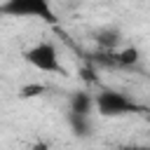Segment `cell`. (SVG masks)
Returning a JSON list of instances; mask_svg holds the SVG:
<instances>
[{
    "mask_svg": "<svg viewBox=\"0 0 150 150\" xmlns=\"http://www.w3.org/2000/svg\"><path fill=\"white\" fill-rule=\"evenodd\" d=\"M115 150H150L145 145H122V148H115Z\"/></svg>",
    "mask_w": 150,
    "mask_h": 150,
    "instance_id": "9",
    "label": "cell"
},
{
    "mask_svg": "<svg viewBox=\"0 0 150 150\" xmlns=\"http://www.w3.org/2000/svg\"><path fill=\"white\" fill-rule=\"evenodd\" d=\"M42 91H47L45 84H26L21 89V96L23 98H28V96H42Z\"/></svg>",
    "mask_w": 150,
    "mask_h": 150,
    "instance_id": "8",
    "label": "cell"
},
{
    "mask_svg": "<svg viewBox=\"0 0 150 150\" xmlns=\"http://www.w3.org/2000/svg\"><path fill=\"white\" fill-rule=\"evenodd\" d=\"M47 148H49V145H47L45 141H38V143H33V145H30V150H47Z\"/></svg>",
    "mask_w": 150,
    "mask_h": 150,
    "instance_id": "10",
    "label": "cell"
},
{
    "mask_svg": "<svg viewBox=\"0 0 150 150\" xmlns=\"http://www.w3.org/2000/svg\"><path fill=\"white\" fill-rule=\"evenodd\" d=\"M0 14L12 19H38L49 26L59 23V14L52 7V0H5L0 5Z\"/></svg>",
    "mask_w": 150,
    "mask_h": 150,
    "instance_id": "1",
    "label": "cell"
},
{
    "mask_svg": "<svg viewBox=\"0 0 150 150\" xmlns=\"http://www.w3.org/2000/svg\"><path fill=\"white\" fill-rule=\"evenodd\" d=\"M23 59L26 63H30L33 68L42 70V73H56V75H66V68L61 66V59H59V52L54 47V42L45 40V42H38L33 47H28L23 52Z\"/></svg>",
    "mask_w": 150,
    "mask_h": 150,
    "instance_id": "3",
    "label": "cell"
},
{
    "mask_svg": "<svg viewBox=\"0 0 150 150\" xmlns=\"http://www.w3.org/2000/svg\"><path fill=\"white\" fill-rule=\"evenodd\" d=\"M141 110L143 108L122 91L103 89L96 94V112L101 117H122V115H131V112H141Z\"/></svg>",
    "mask_w": 150,
    "mask_h": 150,
    "instance_id": "2",
    "label": "cell"
},
{
    "mask_svg": "<svg viewBox=\"0 0 150 150\" xmlns=\"http://www.w3.org/2000/svg\"><path fill=\"white\" fill-rule=\"evenodd\" d=\"M94 40H96V45H98V49H105V52H112V49H117L120 47V40H122V35H120V30L117 28H101V30H96L94 33Z\"/></svg>",
    "mask_w": 150,
    "mask_h": 150,
    "instance_id": "5",
    "label": "cell"
},
{
    "mask_svg": "<svg viewBox=\"0 0 150 150\" xmlns=\"http://www.w3.org/2000/svg\"><path fill=\"white\" fill-rule=\"evenodd\" d=\"M68 124H70V131H73L77 138H87V136L91 134V117H89V115L68 112Z\"/></svg>",
    "mask_w": 150,
    "mask_h": 150,
    "instance_id": "6",
    "label": "cell"
},
{
    "mask_svg": "<svg viewBox=\"0 0 150 150\" xmlns=\"http://www.w3.org/2000/svg\"><path fill=\"white\" fill-rule=\"evenodd\" d=\"M141 61V52L136 47H124V49H117V63H120V70L122 68H136Z\"/></svg>",
    "mask_w": 150,
    "mask_h": 150,
    "instance_id": "7",
    "label": "cell"
},
{
    "mask_svg": "<svg viewBox=\"0 0 150 150\" xmlns=\"http://www.w3.org/2000/svg\"><path fill=\"white\" fill-rule=\"evenodd\" d=\"M96 108V96L87 94V91H73L70 94V103H68V112H75V115H89L91 117V110Z\"/></svg>",
    "mask_w": 150,
    "mask_h": 150,
    "instance_id": "4",
    "label": "cell"
}]
</instances>
